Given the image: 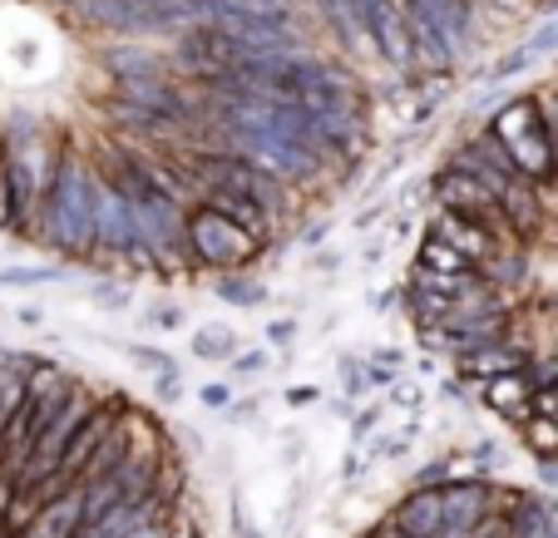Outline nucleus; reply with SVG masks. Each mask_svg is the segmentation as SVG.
<instances>
[{
	"label": "nucleus",
	"mask_w": 558,
	"mask_h": 538,
	"mask_svg": "<svg viewBox=\"0 0 558 538\" xmlns=\"http://www.w3.org/2000/svg\"><path fill=\"white\" fill-rule=\"evenodd\" d=\"M538 129H544V109H538V95L509 99V105L495 109V119H489V134H499L505 144H514V138H524V134H538Z\"/></svg>",
	"instance_id": "0eeeda50"
},
{
	"label": "nucleus",
	"mask_w": 558,
	"mask_h": 538,
	"mask_svg": "<svg viewBox=\"0 0 558 538\" xmlns=\"http://www.w3.org/2000/svg\"><path fill=\"white\" fill-rule=\"evenodd\" d=\"M440 504L450 538H474V528H485L499 514V485L485 479H440Z\"/></svg>",
	"instance_id": "7ed1b4c3"
},
{
	"label": "nucleus",
	"mask_w": 558,
	"mask_h": 538,
	"mask_svg": "<svg viewBox=\"0 0 558 538\" xmlns=\"http://www.w3.org/2000/svg\"><path fill=\"white\" fill-rule=\"evenodd\" d=\"M31 243L60 257H95V163L80 159L70 138H64L54 188L31 228Z\"/></svg>",
	"instance_id": "f257e3e1"
},
{
	"label": "nucleus",
	"mask_w": 558,
	"mask_h": 538,
	"mask_svg": "<svg viewBox=\"0 0 558 538\" xmlns=\"http://www.w3.org/2000/svg\"><path fill=\"white\" fill-rule=\"evenodd\" d=\"M415 267H430V272H474V262L454 247L435 243V237H421V253H415Z\"/></svg>",
	"instance_id": "6e6552de"
},
{
	"label": "nucleus",
	"mask_w": 558,
	"mask_h": 538,
	"mask_svg": "<svg viewBox=\"0 0 558 538\" xmlns=\"http://www.w3.org/2000/svg\"><path fill=\"white\" fill-rule=\"evenodd\" d=\"M534 64V54H529V45H519V50H509L505 60L495 64V80H509V74H519V70H529Z\"/></svg>",
	"instance_id": "9d476101"
},
{
	"label": "nucleus",
	"mask_w": 558,
	"mask_h": 538,
	"mask_svg": "<svg viewBox=\"0 0 558 538\" xmlns=\"http://www.w3.org/2000/svg\"><path fill=\"white\" fill-rule=\"evenodd\" d=\"M105 64H109V74H114L119 85H129V80H158V74H173L169 54H154V50H144V45H114Z\"/></svg>",
	"instance_id": "423d86ee"
},
{
	"label": "nucleus",
	"mask_w": 558,
	"mask_h": 538,
	"mask_svg": "<svg viewBox=\"0 0 558 538\" xmlns=\"http://www.w3.org/2000/svg\"><path fill=\"white\" fill-rule=\"evenodd\" d=\"M474 538H519V534H514V528H509V524H505V518H499V514H495V518H489V524H485V528H474Z\"/></svg>",
	"instance_id": "ddd939ff"
},
{
	"label": "nucleus",
	"mask_w": 558,
	"mask_h": 538,
	"mask_svg": "<svg viewBox=\"0 0 558 538\" xmlns=\"http://www.w3.org/2000/svg\"><path fill=\"white\" fill-rule=\"evenodd\" d=\"M189 253H193V267H198V272H213V267H243L263 253V237H253L232 218L193 203L189 208Z\"/></svg>",
	"instance_id": "f03ea898"
},
{
	"label": "nucleus",
	"mask_w": 558,
	"mask_h": 538,
	"mask_svg": "<svg viewBox=\"0 0 558 538\" xmlns=\"http://www.w3.org/2000/svg\"><path fill=\"white\" fill-rule=\"evenodd\" d=\"M538 109H544V134H548L554 169H558V89H538Z\"/></svg>",
	"instance_id": "1a4fd4ad"
},
{
	"label": "nucleus",
	"mask_w": 558,
	"mask_h": 538,
	"mask_svg": "<svg viewBox=\"0 0 558 538\" xmlns=\"http://www.w3.org/2000/svg\"><path fill=\"white\" fill-rule=\"evenodd\" d=\"M425 237H435V243H445V247H454V253H464L474 262V272H480V262H485L495 247H505L495 233H485L474 218H460V212H435L430 218V228H425Z\"/></svg>",
	"instance_id": "20e7f679"
},
{
	"label": "nucleus",
	"mask_w": 558,
	"mask_h": 538,
	"mask_svg": "<svg viewBox=\"0 0 558 538\" xmlns=\"http://www.w3.org/2000/svg\"><path fill=\"white\" fill-rule=\"evenodd\" d=\"M198 351H203V356H222V351H232V341L213 331V337H198Z\"/></svg>",
	"instance_id": "2eb2a0df"
},
{
	"label": "nucleus",
	"mask_w": 558,
	"mask_h": 538,
	"mask_svg": "<svg viewBox=\"0 0 558 538\" xmlns=\"http://www.w3.org/2000/svg\"><path fill=\"white\" fill-rule=\"evenodd\" d=\"M222 296H228V302H257V286H247V282H222Z\"/></svg>",
	"instance_id": "f8f14e48"
},
{
	"label": "nucleus",
	"mask_w": 558,
	"mask_h": 538,
	"mask_svg": "<svg viewBox=\"0 0 558 538\" xmlns=\"http://www.w3.org/2000/svg\"><path fill=\"white\" fill-rule=\"evenodd\" d=\"M544 50H558V21H554V25H544V30H538L534 40H529V54H534V60H538Z\"/></svg>",
	"instance_id": "9b49d317"
},
{
	"label": "nucleus",
	"mask_w": 558,
	"mask_h": 538,
	"mask_svg": "<svg viewBox=\"0 0 558 538\" xmlns=\"http://www.w3.org/2000/svg\"><path fill=\"white\" fill-rule=\"evenodd\" d=\"M0 173H5V129H0Z\"/></svg>",
	"instance_id": "dca6fc26"
},
{
	"label": "nucleus",
	"mask_w": 558,
	"mask_h": 538,
	"mask_svg": "<svg viewBox=\"0 0 558 538\" xmlns=\"http://www.w3.org/2000/svg\"><path fill=\"white\" fill-rule=\"evenodd\" d=\"M366 538H415V534H405V528H401V524H396V518H390V514H386V518H380V524H376V528H371V534H366Z\"/></svg>",
	"instance_id": "4468645a"
},
{
	"label": "nucleus",
	"mask_w": 558,
	"mask_h": 538,
	"mask_svg": "<svg viewBox=\"0 0 558 538\" xmlns=\"http://www.w3.org/2000/svg\"><path fill=\"white\" fill-rule=\"evenodd\" d=\"M390 518L415 538H450V528H445V504H440V479H435V485H415L401 504L390 509Z\"/></svg>",
	"instance_id": "39448f33"
}]
</instances>
